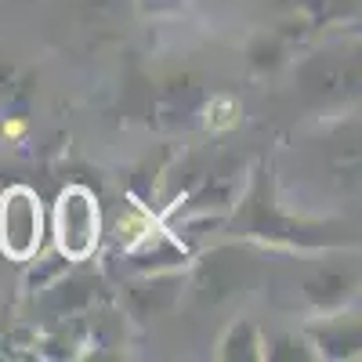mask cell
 <instances>
[{
    "label": "cell",
    "instance_id": "6da1fadb",
    "mask_svg": "<svg viewBox=\"0 0 362 362\" xmlns=\"http://www.w3.org/2000/svg\"><path fill=\"white\" fill-rule=\"evenodd\" d=\"M40 199L29 189H11L4 199H0V247H4L8 257L25 261L33 257L40 247Z\"/></svg>",
    "mask_w": 362,
    "mask_h": 362
},
{
    "label": "cell",
    "instance_id": "7a4b0ae2",
    "mask_svg": "<svg viewBox=\"0 0 362 362\" xmlns=\"http://www.w3.org/2000/svg\"><path fill=\"white\" fill-rule=\"evenodd\" d=\"M98 243V206L83 189H69L58 199V247L73 261H83Z\"/></svg>",
    "mask_w": 362,
    "mask_h": 362
}]
</instances>
